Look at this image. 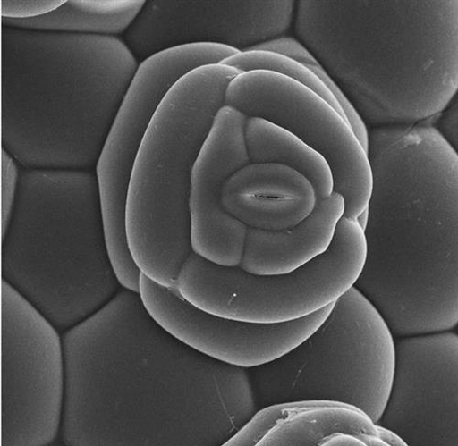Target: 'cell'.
Masks as SVG:
<instances>
[{
	"label": "cell",
	"mask_w": 458,
	"mask_h": 446,
	"mask_svg": "<svg viewBox=\"0 0 458 446\" xmlns=\"http://www.w3.org/2000/svg\"><path fill=\"white\" fill-rule=\"evenodd\" d=\"M62 339L64 446H220L259 411L248 368L172 337L138 292Z\"/></svg>",
	"instance_id": "1"
},
{
	"label": "cell",
	"mask_w": 458,
	"mask_h": 446,
	"mask_svg": "<svg viewBox=\"0 0 458 446\" xmlns=\"http://www.w3.org/2000/svg\"><path fill=\"white\" fill-rule=\"evenodd\" d=\"M367 259L355 284L396 339L458 325V153L434 122L369 129Z\"/></svg>",
	"instance_id": "2"
},
{
	"label": "cell",
	"mask_w": 458,
	"mask_h": 446,
	"mask_svg": "<svg viewBox=\"0 0 458 446\" xmlns=\"http://www.w3.org/2000/svg\"><path fill=\"white\" fill-rule=\"evenodd\" d=\"M296 5L298 38L369 129L434 122L458 96V0Z\"/></svg>",
	"instance_id": "3"
},
{
	"label": "cell",
	"mask_w": 458,
	"mask_h": 446,
	"mask_svg": "<svg viewBox=\"0 0 458 446\" xmlns=\"http://www.w3.org/2000/svg\"><path fill=\"white\" fill-rule=\"evenodd\" d=\"M2 142L21 167L96 171L139 62L121 37L3 26Z\"/></svg>",
	"instance_id": "4"
},
{
	"label": "cell",
	"mask_w": 458,
	"mask_h": 446,
	"mask_svg": "<svg viewBox=\"0 0 458 446\" xmlns=\"http://www.w3.org/2000/svg\"><path fill=\"white\" fill-rule=\"evenodd\" d=\"M2 280L61 333L123 289L104 236L96 171L20 166Z\"/></svg>",
	"instance_id": "5"
},
{
	"label": "cell",
	"mask_w": 458,
	"mask_h": 446,
	"mask_svg": "<svg viewBox=\"0 0 458 446\" xmlns=\"http://www.w3.org/2000/svg\"><path fill=\"white\" fill-rule=\"evenodd\" d=\"M242 73L225 64L190 72L164 98L136 158L127 202V240L136 262L170 267L193 252L190 194L195 164L229 84Z\"/></svg>",
	"instance_id": "6"
},
{
	"label": "cell",
	"mask_w": 458,
	"mask_h": 446,
	"mask_svg": "<svg viewBox=\"0 0 458 446\" xmlns=\"http://www.w3.org/2000/svg\"><path fill=\"white\" fill-rule=\"evenodd\" d=\"M396 338L355 287L326 322L284 357L250 370L259 408L327 401L360 408L375 424L383 417L395 377Z\"/></svg>",
	"instance_id": "7"
},
{
	"label": "cell",
	"mask_w": 458,
	"mask_h": 446,
	"mask_svg": "<svg viewBox=\"0 0 458 446\" xmlns=\"http://www.w3.org/2000/svg\"><path fill=\"white\" fill-rule=\"evenodd\" d=\"M367 251L359 222L343 216L328 250L292 273L254 275L241 267L214 265L193 252L182 267L175 288L190 304L215 316L284 324L335 304L360 279Z\"/></svg>",
	"instance_id": "8"
},
{
	"label": "cell",
	"mask_w": 458,
	"mask_h": 446,
	"mask_svg": "<svg viewBox=\"0 0 458 446\" xmlns=\"http://www.w3.org/2000/svg\"><path fill=\"white\" fill-rule=\"evenodd\" d=\"M65 399L62 333L2 280V446H51Z\"/></svg>",
	"instance_id": "9"
},
{
	"label": "cell",
	"mask_w": 458,
	"mask_h": 446,
	"mask_svg": "<svg viewBox=\"0 0 458 446\" xmlns=\"http://www.w3.org/2000/svg\"><path fill=\"white\" fill-rule=\"evenodd\" d=\"M225 103L286 129L319 153L331 168L334 192L345 200L344 216L357 220L368 209L373 189L368 154L350 123L316 92L284 74L256 70L229 84Z\"/></svg>",
	"instance_id": "10"
},
{
	"label": "cell",
	"mask_w": 458,
	"mask_h": 446,
	"mask_svg": "<svg viewBox=\"0 0 458 446\" xmlns=\"http://www.w3.org/2000/svg\"><path fill=\"white\" fill-rule=\"evenodd\" d=\"M239 53L224 45L194 44L162 52L139 65L96 167L107 240L118 242L127 236V202L133 166L164 98L190 72L221 63Z\"/></svg>",
	"instance_id": "11"
},
{
	"label": "cell",
	"mask_w": 458,
	"mask_h": 446,
	"mask_svg": "<svg viewBox=\"0 0 458 446\" xmlns=\"http://www.w3.org/2000/svg\"><path fill=\"white\" fill-rule=\"evenodd\" d=\"M295 5L293 0H148L122 39L140 64L162 52L194 44L246 52L284 36Z\"/></svg>",
	"instance_id": "12"
},
{
	"label": "cell",
	"mask_w": 458,
	"mask_h": 446,
	"mask_svg": "<svg viewBox=\"0 0 458 446\" xmlns=\"http://www.w3.org/2000/svg\"><path fill=\"white\" fill-rule=\"evenodd\" d=\"M408 446H458V333L396 339V369L376 424Z\"/></svg>",
	"instance_id": "13"
},
{
	"label": "cell",
	"mask_w": 458,
	"mask_h": 446,
	"mask_svg": "<svg viewBox=\"0 0 458 446\" xmlns=\"http://www.w3.org/2000/svg\"><path fill=\"white\" fill-rule=\"evenodd\" d=\"M138 293L149 316L172 337L215 359L248 369L293 350L326 322L335 306L300 320L264 324L209 314L186 301L176 288L143 274Z\"/></svg>",
	"instance_id": "14"
},
{
	"label": "cell",
	"mask_w": 458,
	"mask_h": 446,
	"mask_svg": "<svg viewBox=\"0 0 458 446\" xmlns=\"http://www.w3.org/2000/svg\"><path fill=\"white\" fill-rule=\"evenodd\" d=\"M248 117L231 105L217 114L191 181V243L214 265L235 268L242 262L249 228L222 203L228 178L250 164L245 129Z\"/></svg>",
	"instance_id": "15"
},
{
	"label": "cell",
	"mask_w": 458,
	"mask_h": 446,
	"mask_svg": "<svg viewBox=\"0 0 458 446\" xmlns=\"http://www.w3.org/2000/svg\"><path fill=\"white\" fill-rule=\"evenodd\" d=\"M222 203L249 229L282 231L308 218L318 201L312 182L297 171L250 163L225 181Z\"/></svg>",
	"instance_id": "16"
},
{
	"label": "cell",
	"mask_w": 458,
	"mask_h": 446,
	"mask_svg": "<svg viewBox=\"0 0 458 446\" xmlns=\"http://www.w3.org/2000/svg\"><path fill=\"white\" fill-rule=\"evenodd\" d=\"M345 200L334 192L318 203L299 225L282 231L249 229L241 268L254 275L292 273L325 254L331 247Z\"/></svg>",
	"instance_id": "17"
},
{
	"label": "cell",
	"mask_w": 458,
	"mask_h": 446,
	"mask_svg": "<svg viewBox=\"0 0 458 446\" xmlns=\"http://www.w3.org/2000/svg\"><path fill=\"white\" fill-rule=\"evenodd\" d=\"M246 144L250 163L278 164L307 177L314 185L318 203L334 193V180L327 160L309 144L269 121L248 118Z\"/></svg>",
	"instance_id": "18"
},
{
	"label": "cell",
	"mask_w": 458,
	"mask_h": 446,
	"mask_svg": "<svg viewBox=\"0 0 458 446\" xmlns=\"http://www.w3.org/2000/svg\"><path fill=\"white\" fill-rule=\"evenodd\" d=\"M146 0H66L55 12L30 20L2 18L3 26L52 32L123 36Z\"/></svg>",
	"instance_id": "19"
},
{
	"label": "cell",
	"mask_w": 458,
	"mask_h": 446,
	"mask_svg": "<svg viewBox=\"0 0 458 446\" xmlns=\"http://www.w3.org/2000/svg\"><path fill=\"white\" fill-rule=\"evenodd\" d=\"M378 436L374 421L346 405L305 408L277 422L255 446H318L335 433Z\"/></svg>",
	"instance_id": "20"
},
{
	"label": "cell",
	"mask_w": 458,
	"mask_h": 446,
	"mask_svg": "<svg viewBox=\"0 0 458 446\" xmlns=\"http://www.w3.org/2000/svg\"><path fill=\"white\" fill-rule=\"evenodd\" d=\"M248 51H265L284 55L310 68L335 97L354 133L368 154L369 127L322 63L299 40L293 38V37L284 35L279 37V38L259 45Z\"/></svg>",
	"instance_id": "21"
},
{
	"label": "cell",
	"mask_w": 458,
	"mask_h": 446,
	"mask_svg": "<svg viewBox=\"0 0 458 446\" xmlns=\"http://www.w3.org/2000/svg\"><path fill=\"white\" fill-rule=\"evenodd\" d=\"M221 63L237 68L242 72L265 70L284 74V76L288 77L316 92L348 122V119L345 114H344L339 103L328 88L310 68L296 60L284 55L272 52L248 51L241 52L232 57H229Z\"/></svg>",
	"instance_id": "22"
},
{
	"label": "cell",
	"mask_w": 458,
	"mask_h": 446,
	"mask_svg": "<svg viewBox=\"0 0 458 446\" xmlns=\"http://www.w3.org/2000/svg\"><path fill=\"white\" fill-rule=\"evenodd\" d=\"M339 404L341 403L301 401L264 407L259 408L249 422L220 446H255L277 422L302 410V408Z\"/></svg>",
	"instance_id": "23"
},
{
	"label": "cell",
	"mask_w": 458,
	"mask_h": 446,
	"mask_svg": "<svg viewBox=\"0 0 458 446\" xmlns=\"http://www.w3.org/2000/svg\"><path fill=\"white\" fill-rule=\"evenodd\" d=\"M2 237L7 231L16 200L20 165L3 148L2 152Z\"/></svg>",
	"instance_id": "24"
},
{
	"label": "cell",
	"mask_w": 458,
	"mask_h": 446,
	"mask_svg": "<svg viewBox=\"0 0 458 446\" xmlns=\"http://www.w3.org/2000/svg\"><path fill=\"white\" fill-rule=\"evenodd\" d=\"M66 0H2V17L11 20H30L51 13Z\"/></svg>",
	"instance_id": "25"
},
{
	"label": "cell",
	"mask_w": 458,
	"mask_h": 446,
	"mask_svg": "<svg viewBox=\"0 0 458 446\" xmlns=\"http://www.w3.org/2000/svg\"><path fill=\"white\" fill-rule=\"evenodd\" d=\"M435 125L458 153V96L435 122Z\"/></svg>",
	"instance_id": "26"
},
{
	"label": "cell",
	"mask_w": 458,
	"mask_h": 446,
	"mask_svg": "<svg viewBox=\"0 0 458 446\" xmlns=\"http://www.w3.org/2000/svg\"><path fill=\"white\" fill-rule=\"evenodd\" d=\"M318 446H369L360 437L351 433H335L327 437Z\"/></svg>",
	"instance_id": "27"
},
{
	"label": "cell",
	"mask_w": 458,
	"mask_h": 446,
	"mask_svg": "<svg viewBox=\"0 0 458 446\" xmlns=\"http://www.w3.org/2000/svg\"><path fill=\"white\" fill-rule=\"evenodd\" d=\"M362 441H364L369 446H393L388 442L381 439L378 436L370 435V434H360L357 435Z\"/></svg>",
	"instance_id": "28"
},
{
	"label": "cell",
	"mask_w": 458,
	"mask_h": 446,
	"mask_svg": "<svg viewBox=\"0 0 458 446\" xmlns=\"http://www.w3.org/2000/svg\"><path fill=\"white\" fill-rule=\"evenodd\" d=\"M51 446H64V444H62V443H61V444H55H55H53V445H51Z\"/></svg>",
	"instance_id": "29"
},
{
	"label": "cell",
	"mask_w": 458,
	"mask_h": 446,
	"mask_svg": "<svg viewBox=\"0 0 458 446\" xmlns=\"http://www.w3.org/2000/svg\"><path fill=\"white\" fill-rule=\"evenodd\" d=\"M454 331L458 333V325L455 327Z\"/></svg>",
	"instance_id": "30"
}]
</instances>
